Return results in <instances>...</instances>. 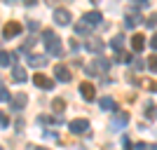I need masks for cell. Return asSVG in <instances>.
<instances>
[{"label":"cell","mask_w":157,"mask_h":150,"mask_svg":"<svg viewBox=\"0 0 157 150\" xmlns=\"http://www.w3.org/2000/svg\"><path fill=\"white\" fill-rule=\"evenodd\" d=\"M52 110H54L56 117H61V113L66 110V101H63V98H54V101H52Z\"/></svg>","instance_id":"16"},{"label":"cell","mask_w":157,"mask_h":150,"mask_svg":"<svg viewBox=\"0 0 157 150\" xmlns=\"http://www.w3.org/2000/svg\"><path fill=\"white\" fill-rule=\"evenodd\" d=\"M75 33H80V35H87V33H89V26H85V24H75Z\"/></svg>","instance_id":"24"},{"label":"cell","mask_w":157,"mask_h":150,"mask_svg":"<svg viewBox=\"0 0 157 150\" xmlns=\"http://www.w3.org/2000/svg\"><path fill=\"white\" fill-rule=\"evenodd\" d=\"M19 33H21V24H19V21H7L5 26H2V38H5V40L17 38Z\"/></svg>","instance_id":"3"},{"label":"cell","mask_w":157,"mask_h":150,"mask_svg":"<svg viewBox=\"0 0 157 150\" xmlns=\"http://www.w3.org/2000/svg\"><path fill=\"white\" fill-rule=\"evenodd\" d=\"M42 42H45V47H47V54L61 56V38L52 28H45V31H42Z\"/></svg>","instance_id":"1"},{"label":"cell","mask_w":157,"mask_h":150,"mask_svg":"<svg viewBox=\"0 0 157 150\" xmlns=\"http://www.w3.org/2000/svg\"><path fill=\"white\" fill-rule=\"evenodd\" d=\"M71 49H73V52H78V49H80V45L75 42V40H71Z\"/></svg>","instance_id":"34"},{"label":"cell","mask_w":157,"mask_h":150,"mask_svg":"<svg viewBox=\"0 0 157 150\" xmlns=\"http://www.w3.org/2000/svg\"><path fill=\"white\" fill-rule=\"evenodd\" d=\"M12 59H17V54L0 49V66H10V63H12Z\"/></svg>","instance_id":"17"},{"label":"cell","mask_w":157,"mask_h":150,"mask_svg":"<svg viewBox=\"0 0 157 150\" xmlns=\"http://www.w3.org/2000/svg\"><path fill=\"white\" fill-rule=\"evenodd\" d=\"M12 80L14 82H26V71H24V68H21V66H14L12 68Z\"/></svg>","instance_id":"15"},{"label":"cell","mask_w":157,"mask_h":150,"mask_svg":"<svg viewBox=\"0 0 157 150\" xmlns=\"http://www.w3.org/2000/svg\"><path fill=\"white\" fill-rule=\"evenodd\" d=\"M80 94H82L85 101H92V98L96 96V87H94L92 82H82V85H80Z\"/></svg>","instance_id":"10"},{"label":"cell","mask_w":157,"mask_h":150,"mask_svg":"<svg viewBox=\"0 0 157 150\" xmlns=\"http://www.w3.org/2000/svg\"><path fill=\"white\" fill-rule=\"evenodd\" d=\"M7 124H10V117H7V113L0 110V129H5Z\"/></svg>","instance_id":"27"},{"label":"cell","mask_w":157,"mask_h":150,"mask_svg":"<svg viewBox=\"0 0 157 150\" xmlns=\"http://www.w3.org/2000/svg\"><path fill=\"white\" fill-rule=\"evenodd\" d=\"M141 85H143L145 89H150V91H157V82H152V80H143Z\"/></svg>","instance_id":"25"},{"label":"cell","mask_w":157,"mask_h":150,"mask_svg":"<svg viewBox=\"0 0 157 150\" xmlns=\"http://www.w3.org/2000/svg\"><path fill=\"white\" fill-rule=\"evenodd\" d=\"M101 21H103V17H101V12H96V10H94V12H87L85 17H82V24H85V26H98Z\"/></svg>","instance_id":"8"},{"label":"cell","mask_w":157,"mask_h":150,"mask_svg":"<svg viewBox=\"0 0 157 150\" xmlns=\"http://www.w3.org/2000/svg\"><path fill=\"white\" fill-rule=\"evenodd\" d=\"M26 26H28V31H38V28H40V24H38L35 19H28V24H26Z\"/></svg>","instance_id":"29"},{"label":"cell","mask_w":157,"mask_h":150,"mask_svg":"<svg viewBox=\"0 0 157 150\" xmlns=\"http://www.w3.org/2000/svg\"><path fill=\"white\" fill-rule=\"evenodd\" d=\"M0 150H2V148H0Z\"/></svg>","instance_id":"36"},{"label":"cell","mask_w":157,"mask_h":150,"mask_svg":"<svg viewBox=\"0 0 157 150\" xmlns=\"http://www.w3.org/2000/svg\"><path fill=\"white\" fill-rule=\"evenodd\" d=\"M85 47H87V52H92V54H103V49H105V42L101 38H87V42H85Z\"/></svg>","instance_id":"4"},{"label":"cell","mask_w":157,"mask_h":150,"mask_svg":"<svg viewBox=\"0 0 157 150\" xmlns=\"http://www.w3.org/2000/svg\"><path fill=\"white\" fill-rule=\"evenodd\" d=\"M131 47H134V52H143L145 49V35L134 33V35H131Z\"/></svg>","instance_id":"13"},{"label":"cell","mask_w":157,"mask_h":150,"mask_svg":"<svg viewBox=\"0 0 157 150\" xmlns=\"http://www.w3.org/2000/svg\"><path fill=\"white\" fill-rule=\"evenodd\" d=\"M28 103V96L26 94H17V96L10 98V106H12V110H24Z\"/></svg>","instance_id":"9"},{"label":"cell","mask_w":157,"mask_h":150,"mask_svg":"<svg viewBox=\"0 0 157 150\" xmlns=\"http://www.w3.org/2000/svg\"><path fill=\"white\" fill-rule=\"evenodd\" d=\"M68 129H71V134H85L89 129V120H85V117L73 120V122H68Z\"/></svg>","instance_id":"5"},{"label":"cell","mask_w":157,"mask_h":150,"mask_svg":"<svg viewBox=\"0 0 157 150\" xmlns=\"http://www.w3.org/2000/svg\"><path fill=\"white\" fill-rule=\"evenodd\" d=\"M136 24H138V14H136V10H131V14H127L124 26H127V28H134Z\"/></svg>","instance_id":"20"},{"label":"cell","mask_w":157,"mask_h":150,"mask_svg":"<svg viewBox=\"0 0 157 150\" xmlns=\"http://www.w3.org/2000/svg\"><path fill=\"white\" fill-rule=\"evenodd\" d=\"M28 63H31L33 68H42V66H47V56H42V54H31V56H28Z\"/></svg>","instance_id":"14"},{"label":"cell","mask_w":157,"mask_h":150,"mask_svg":"<svg viewBox=\"0 0 157 150\" xmlns=\"http://www.w3.org/2000/svg\"><path fill=\"white\" fill-rule=\"evenodd\" d=\"M98 103H101V108H103V110H115V108H117V103H115L110 96H103Z\"/></svg>","instance_id":"19"},{"label":"cell","mask_w":157,"mask_h":150,"mask_svg":"<svg viewBox=\"0 0 157 150\" xmlns=\"http://www.w3.org/2000/svg\"><path fill=\"white\" fill-rule=\"evenodd\" d=\"M54 78L59 80V82H68V80H71V71L59 63V66H54Z\"/></svg>","instance_id":"11"},{"label":"cell","mask_w":157,"mask_h":150,"mask_svg":"<svg viewBox=\"0 0 157 150\" xmlns=\"http://www.w3.org/2000/svg\"><path fill=\"white\" fill-rule=\"evenodd\" d=\"M148 68H150L152 73H157V54H152L150 61H148Z\"/></svg>","instance_id":"26"},{"label":"cell","mask_w":157,"mask_h":150,"mask_svg":"<svg viewBox=\"0 0 157 150\" xmlns=\"http://www.w3.org/2000/svg\"><path fill=\"white\" fill-rule=\"evenodd\" d=\"M152 113H155V106H152L150 101H148V106H145V117H148V120H150V117H155Z\"/></svg>","instance_id":"28"},{"label":"cell","mask_w":157,"mask_h":150,"mask_svg":"<svg viewBox=\"0 0 157 150\" xmlns=\"http://www.w3.org/2000/svg\"><path fill=\"white\" fill-rule=\"evenodd\" d=\"M40 122H49V120H47V117H40ZM52 122L54 124H61V122H63V117H52Z\"/></svg>","instance_id":"31"},{"label":"cell","mask_w":157,"mask_h":150,"mask_svg":"<svg viewBox=\"0 0 157 150\" xmlns=\"http://www.w3.org/2000/svg\"><path fill=\"white\" fill-rule=\"evenodd\" d=\"M124 124H129V115H127V113H115L110 127H113V129H122Z\"/></svg>","instance_id":"12"},{"label":"cell","mask_w":157,"mask_h":150,"mask_svg":"<svg viewBox=\"0 0 157 150\" xmlns=\"http://www.w3.org/2000/svg\"><path fill=\"white\" fill-rule=\"evenodd\" d=\"M31 150H49V148H42V145H38V148H31Z\"/></svg>","instance_id":"35"},{"label":"cell","mask_w":157,"mask_h":150,"mask_svg":"<svg viewBox=\"0 0 157 150\" xmlns=\"http://www.w3.org/2000/svg\"><path fill=\"white\" fill-rule=\"evenodd\" d=\"M117 61H124V63H131V61H134V54H127V52H120V54H117Z\"/></svg>","instance_id":"22"},{"label":"cell","mask_w":157,"mask_h":150,"mask_svg":"<svg viewBox=\"0 0 157 150\" xmlns=\"http://www.w3.org/2000/svg\"><path fill=\"white\" fill-rule=\"evenodd\" d=\"M10 98H12V94H10V91H7V87L0 82V101H10Z\"/></svg>","instance_id":"21"},{"label":"cell","mask_w":157,"mask_h":150,"mask_svg":"<svg viewBox=\"0 0 157 150\" xmlns=\"http://www.w3.org/2000/svg\"><path fill=\"white\" fill-rule=\"evenodd\" d=\"M110 47L115 52H122V47H124V35H115V38L110 40Z\"/></svg>","instance_id":"18"},{"label":"cell","mask_w":157,"mask_h":150,"mask_svg":"<svg viewBox=\"0 0 157 150\" xmlns=\"http://www.w3.org/2000/svg\"><path fill=\"white\" fill-rule=\"evenodd\" d=\"M122 145H124V150H134V145H131L129 136H124V138H122Z\"/></svg>","instance_id":"30"},{"label":"cell","mask_w":157,"mask_h":150,"mask_svg":"<svg viewBox=\"0 0 157 150\" xmlns=\"http://www.w3.org/2000/svg\"><path fill=\"white\" fill-rule=\"evenodd\" d=\"M143 24H145V26H148V28H152V26H155V24H157V12H152L150 17H148V19L143 21Z\"/></svg>","instance_id":"23"},{"label":"cell","mask_w":157,"mask_h":150,"mask_svg":"<svg viewBox=\"0 0 157 150\" xmlns=\"http://www.w3.org/2000/svg\"><path fill=\"white\" fill-rule=\"evenodd\" d=\"M33 85L40 87V89H52V87H54V80L47 78L45 73H35V75H33Z\"/></svg>","instance_id":"6"},{"label":"cell","mask_w":157,"mask_h":150,"mask_svg":"<svg viewBox=\"0 0 157 150\" xmlns=\"http://www.w3.org/2000/svg\"><path fill=\"white\" fill-rule=\"evenodd\" d=\"M150 47H152V49H157V33L150 38Z\"/></svg>","instance_id":"33"},{"label":"cell","mask_w":157,"mask_h":150,"mask_svg":"<svg viewBox=\"0 0 157 150\" xmlns=\"http://www.w3.org/2000/svg\"><path fill=\"white\" fill-rule=\"evenodd\" d=\"M110 71V61L108 59H94L92 63L87 66V73H89V75H103V73H108Z\"/></svg>","instance_id":"2"},{"label":"cell","mask_w":157,"mask_h":150,"mask_svg":"<svg viewBox=\"0 0 157 150\" xmlns=\"http://www.w3.org/2000/svg\"><path fill=\"white\" fill-rule=\"evenodd\" d=\"M134 150H150V145H148V143H136Z\"/></svg>","instance_id":"32"},{"label":"cell","mask_w":157,"mask_h":150,"mask_svg":"<svg viewBox=\"0 0 157 150\" xmlns=\"http://www.w3.org/2000/svg\"><path fill=\"white\" fill-rule=\"evenodd\" d=\"M54 21H56L59 26H68V24H71V12H68L66 7H56V10H54Z\"/></svg>","instance_id":"7"}]
</instances>
